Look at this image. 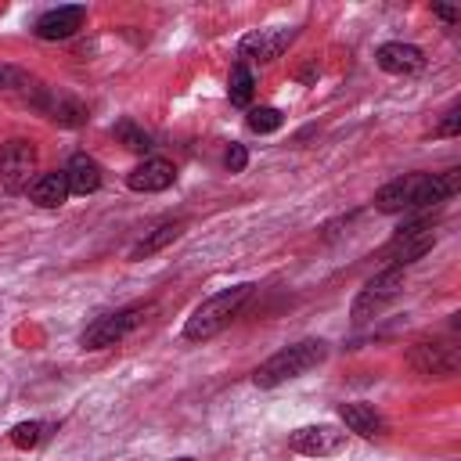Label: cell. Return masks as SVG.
<instances>
[{"label": "cell", "mask_w": 461, "mask_h": 461, "mask_svg": "<svg viewBox=\"0 0 461 461\" xmlns=\"http://www.w3.org/2000/svg\"><path fill=\"white\" fill-rule=\"evenodd\" d=\"M249 295H252V285H230V288H223V292L202 299V303L194 306V313L187 317V324H184V339L205 342V339L220 335V331L241 313V306H245Z\"/></svg>", "instance_id": "cell-1"}, {"label": "cell", "mask_w": 461, "mask_h": 461, "mask_svg": "<svg viewBox=\"0 0 461 461\" xmlns=\"http://www.w3.org/2000/svg\"><path fill=\"white\" fill-rule=\"evenodd\" d=\"M324 357H328V346H324L321 339L292 342V346L277 349L274 357H267V360L252 371V382H256L259 389H274V385H281V382H288V378H299V375H306L310 367L324 364Z\"/></svg>", "instance_id": "cell-2"}, {"label": "cell", "mask_w": 461, "mask_h": 461, "mask_svg": "<svg viewBox=\"0 0 461 461\" xmlns=\"http://www.w3.org/2000/svg\"><path fill=\"white\" fill-rule=\"evenodd\" d=\"M151 306H126V310H115L108 317H97L83 335H79V346L83 349H108L115 342H122L133 328H140L148 321Z\"/></svg>", "instance_id": "cell-3"}, {"label": "cell", "mask_w": 461, "mask_h": 461, "mask_svg": "<svg viewBox=\"0 0 461 461\" xmlns=\"http://www.w3.org/2000/svg\"><path fill=\"white\" fill-rule=\"evenodd\" d=\"M400 292H403V270H400V267H385V270H378V274L357 292V299H353V321L360 324V321L378 317Z\"/></svg>", "instance_id": "cell-4"}, {"label": "cell", "mask_w": 461, "mask_h": 461, "mask_svg": "<svg viewBox=\"0 0 461 461\" xmlns=\"http://www.w3.org/2000/svg\"><path fill=\"white\" fill-rule=\"evenodd\" d=\"M36 148L29 140H7L0 151V187L7 194H22L29 191V184L36 180Z\"/></svg>", "instance_id": "cell-5"}, {"label": "cell", "mask_w": 461, "mask_h": 461, "mask_svg": "<svg viewBox=\"0 0 461 461\" xmlns=\"http://www.w3.org/2000/svg\"><path fill=\"white\" fill-rule=\"evenodd\" d=\"M0 97L11 101V104H22V108L43 112V104L50 97V86L40 83L32 72H25L18 65H0Z\"/></svg>", "instance_id": "cell-6"}, {"label": "cell", "mask_w": 461, "mask_h": 461, "mask_svg": "<svg viewBox=\"0 0 461 461\" xmlns=\"http://www.w3.org/2000/svg\"><path fill=\"white\" fill-rule=\"evenodd\" d=\"M432 245H436V227H432V220H411L407 227H400V230L393 234V241L385 245V256H389L396 267H403V263H414V259H421L425 252H432Z\"/></svg>", "instance_id": "cell-7"}, {"label": "cell", "mask_w": 461, "mask_h": 461, "mask_svg": "<svg viewBox=\"0 0 461 461\" xmlns=\"http://www.w3.org/2000/svg\"><path fill=\"white\" fill-rule=\"evenodd\" d=\"M288 447L306 457H331L346 447V432L335 425H303L288 436Z\"/></svg>", "instance_id": "cell-8"}, {"label": "cell", "mask_w": 461, "mask_h": 461, "mask_svg": "<svg viewBox=\"0 0 461 461\" xmlns=\"http://www.w3.org/2000/svg\"><path fill=\"white\" fill-rule=\"evenodd\" d=\"M295 40V29H256L249 36H241L238 43V58L245 61H274L288 50V43Z\"/></svg>", "instance_id": "cell-9"}, {"label": "cell", "mask_w": 461, "mask_h": 461, "mask_svg": "<svg viewBox=\"0 0 461 461\" xmlns=\"http://www.w3.org/2000/svg\"><path fill=\"white\" fill-rule=\"evenodd\" d=\"M421 176H425V173H403V176L389 180L385 187H378L375 209H378V212H414L418 191H421Z\"/></svg>", "instance_id": "cell-10"}, {"label": "cell", "mask_w": 461, "mask_h": 461, "mask_svg": "<svg viewBox=\"0 0 461 461\" xmlns=\"http://www.w3.org/2000/svg\"><path fill=\"white\" fill-rule=\"evenodd\" d=\"M411 367L418 371V375H425V378H447V375H454L457 371V349L454 346H447V342H418L414 349H411Z\"/></svg>", "instance_id": "cell-11"}, {"label": "cell", "mask_w": 461, "mask_h": 461, "mask_svg": "<svg viewBox=\"0 0 461 461\" xmlns=\"http://www.w3.org/2000/svg\"><path fill=\"white\" fill-rule=\"evenodd\" d=\"M173 180H176V169H173V162H166V158H144L140 166H133V169H130V176H126V187H130V191H144V194H155V191H166V187H173Z\"/></svg>", "instance_id": "cell-12"}, {"label": "cell", "mask_w": 461, "mask_h": 461, "mask_svg": "<svg viewBox=\"0 0 461 461\" xmlns=\"http://www.w3.org/2000/svg\"><path fill=\"white\" fill-rule=\"evenodd\" d=\"M375 61L389 76H414V72H421L425 54L414 43H382L378 54H375Z\"/></svg>", "instance_id": "cell-13"}, {"label": "cell", "mask_w": 461, "mask_h": 461, "mask_svg": "<svg viewBox=\"0 0 461 461\" xmlns=\"http://www.w3.org/2000/svg\"><path fill=\"white\" fill-rule=\"evenodd\" d=\"M83 18H86V11L76 7V4H68V7H50L47 14L36 18V36H40V40H68V36L83 25Z\"/></svg>", "instance_id": "cell-14"}, {"label": "cell", "mask_w": 461, "mask_h": 461, "mask_svg": "<svg viewBox=\"0 0 461 461\" xmlns=\"http://www.w3.org/2000/svg\"><path fill=\"white\" fill-rule=\"evenodd\" d=\"M461 187V173L457 169H447V173H425L421 176V191H418V205L414 209H432L447 198H454Z\"/></svg>", "instance_id": "cell-15"}, {"label": "cell", "mask_w": 461, "mask_h": 461, "mask_svg": "<svg viewBox=\"0 0 461 461\" xmlns=\"http://www.w3.org/2000/svg\"><path fill=\"white\" fill-rule=\"evenodd\" d=\"M339 418H342V425L349 429V432H357V436H382L385 432V418L371 407V403H339Z\"/></svg>", "instance_id": "cell-16"}, {"label": "cell", "mask_w": 461, "mask_h": 461, "mask_svg": "<svg viewBox=\"0 0 461 461\" xmlns=\"http://www.w3.org/2000/svg\"><path fill=\"white\" fill-rule=\"evenodd\" d=\"M65 180H68V194H94L101 187V166L90 158V155H72L68 166L61 169Z\"/></svg>", "instance_id": "cell-17"}, {"label": "cell", "mask_w": 461, "mask_h": 461, "mask_svg": "<svg viewBox=\"0 0 461 461\" xmlns=\"http://www.w3.org/2000/svg\"><path fill=\"white\" fill-rule=\"evenodd\" d=\"M29 202L40 209H61L68 202V180L65 173H40L29 184Z\"/></svg>", "instance_id": "cell-18"}, {"label": "cell", "mask_w": 461, "mask_h": 461, "mask_svg": "<svg viewBox=\"0 0 461 461\" xmlns=\"http://www.w3.org/2000/svg\"><path fill=\"white\" fill-rule=\"evenodd\" d=\"M43 115H47L50 122H58V126H83V122H86V108H83L76 97L61 94V90H50V97H47V104H43Z\"/></svg>", "instance_id": "cell-19"}, {"label": "cell", "mask_w": 461, "mask_h": 461, "mask_svg": "<svg viewBox=\"0 0 461 461\" xmlns=\"http://www.w3.org/2000/svg\"><path fill=\"white\" fill-rule=\"evenodd\" d=\"M184 234V223L180 220H169V223H158L155 230H148L133 249H130V259H148V256H155L158 249H166V245H173L176 238Z\"/></svg>", "instance_id": "cell-20"}, {"label": "cell", "mask_w": 461, "mask_h": 461, "mask_svg": "<svg viewBox=\"0 0 461 461\" xmlns=\"http://www.w3.org/2000/svg\"><path fill=\"white\" fill-rule=\"evenodd\" d=\"M252 90H256L252 68L238 61V65L230 68V79H227V97H230V104H249V101H252Z\"/></svg>", "instance_id": "cell-21"}, {"label": "cell", "mask_w": 461, "mask_h": 461, "mask_svg": "<svg viewBox=\"0 0 461 461\" xmlns=\"http://www.w3.org/2000/svg\"><path fill=\"white\" fill-rule=\"evenodd\" d=\"M245 122H249V130H252V133H274V130H281L285 115H281L277 108H252Z\"/></svg>", "instance_id": "cell-22"}, {"label": "cell", "mask_w": 461, "mask_h": 461, "mask_svg": "<svg viewBox=\"0 0 461 461\" xmlns=\"http://www.w3.org/2000/svg\"><path fill=\"white\" fill-rule=\"evenodd\" d=\"M115 137H119L122 148H130V151H148V148H151V137H148L140 126H133L130 119H122V122L115 126Z\"/></svg>", "instance_id": "cell-23"}, {"label": "cell", "mask_w": 461, "mask_h": 461, "mask_svg": "<svg viewBox=\"0 0 461 461\" xmlns=\"http://www.w3.org/2000/svg\"><path fill=\"white\" fill-rule=\"evenodd\" d=\"M40 439H43V425H40V421H18V425L11 429V443H14L18 450H32Z\"/></svg>", "instance_id": "cell-24"}, {"label": "cell", "mask_w": 461, "mask_h": 461, "mask_svg": "<svg viewBox=\"0 0 461 461\" xmlns=\"http://www.w3.org/2000/svg\"><path fill=\"white\" fill-rule=\"evenodd\" d=\"M461 133V108L454 104L447 115H443V122L436 126V137H457Z\"/></svg>", "instance_id": "cell-25"}, {"label": "cell", "mask_w": 461, "mask_h": 461, "mask_svg": "<svg viewBox=\"0 0 461 461\" xmlns=\"http://www.w3.org/2000/svg\"><path fill=\"white\" fill-rule=\"evenodd\" d=\"M223 166H227L230 173H241V169L249 166V151H245V144H230L227 155H223Z\"/></svg>", "instance_id": "cell-26"}, {"label": "cell", "mask_w": 461, "mask_h": 461, "mask_svg": "<svg viewBox=\"0 0 461 461\" xmlns=\"http://www.w3.org/2000/svg\"><path fill=\"white\" fill-rule=\"evenodd\" d=\"M432 14H436V18H443L447 25H454V22H457V11H454V7H443V4H432Z\"/></svg>", "instance_id": "cell-27"}, {"label": "cell", "mask_w": 461, "mask_h": 461, "mask_svg": "<svg viewBox=\"0 0 461 461\" xmlns=\"http://www.w3.org/2000/svg\"><path fill=\"white\" fill-rule=\"evenodd\" d=\"M173 461H194V457H173Z\"/></svg>", "instance_id": "cell-28"}]
</instances>
